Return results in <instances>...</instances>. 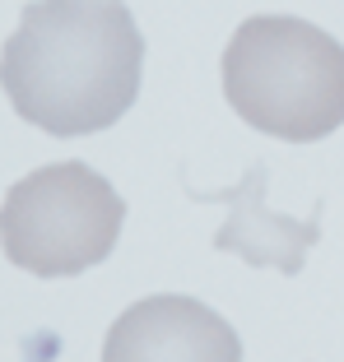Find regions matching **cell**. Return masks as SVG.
Segmentation results:
<instances>
[{
  "instance_id": "cell-1",
  "label": "cell",
  "mask_w": 344,
  "mask_h": 362,
  "mask_svg": "<svg viewBox=\"0 0 344 362\" xmlns=\"http://www.w3.org/2000/svg\"><path fill=\"white\" fill-rule=\"evenodd\" d=\"M144 33L121 0H33L0 47V88L56 139L117 126L140 93Z\"/></svg>"
},
{
  "instance_id": "cell-2",
  "label": "cell",
  "mask_w": 344,
  "mask_h": 362,
  "mask_svg": "<svg viewBox=\"0 0 344 362\" xmlns=\"http://www.w3.org/2000/svg\"><path fill=\"white\" fill-rule=\"evenodd\" d=\"M224 98L260 135L312 144L344 126V47L293 14H256L224 52Z\"/></svg>"
},
{
  "instance_id": "cell-3",
  "label": "cell",
  "mask_w": 344,
  "mask_h": 362,
  "mask_svg": "<svg viewBox=\"0 0 344 362\" xmlns=\"http://www.w3.org/2000/svg\"><path fill=\"white\" fill-rule=\"evenodd\" d=\"M126 223V200L88 163H47L0 204V246L38 279H75L103 265Z\"/></svg>"
},
{
  "instance_id": "cell-4",
  "label": "cell",
  "mask_w": 344,
  "mask_h": 362,
  "mask_svg": "<svg viewBox=\"0 0 344 362\" xmlns=\"http://www.w3.org/2000/svg\"><path fill=\"white\" fill-rule=\"evenodd\" d=\"M103 362H242V339L205 302L159 293L112 320Z\"/></svg>"
},
{
  "instance_id": "cell-5",
  "label": "cell",
  "mask_w": 344,
  "mask_h": 362,
  "mask_svg": "<svg viewBox=\"0 0 344 362\" xmlns=\"http://www.w3.org/2000/svg\"><path fill=\"white\" fill-rule=\"evenodd\" d=\"M191 195L195 200L228 204V223L214 233V246L242 256L247 265H270V269H280V274H298L307 251H312L316 237H321V223H316L321 204H316L312 218H302V223L265 209V163H256L233 191H191Z\"/></svg>"
}]
</instances>
